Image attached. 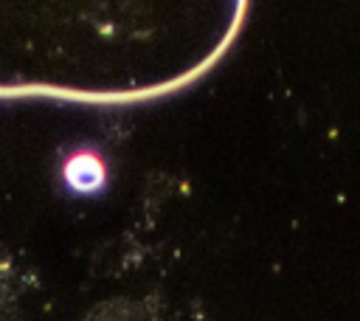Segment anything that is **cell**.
<instances>
[{
    "instance_id": "1",
    "label": "cell",
    "mask_w": 360,
    "mask_h": 321,
    "mask_svg": "<svg viewBox=\"0 0 360 321\" xmlns=\"http://www.w3.org/2000/svg\"><path fill=\"white\" fill-rule=\"evenodd\" d=\"M62 175H65V183L76 191V194H96L104 180H107V169H104V160L96 155V152H73L65 166H62Z\"/></svg>"
}]
</instances>
